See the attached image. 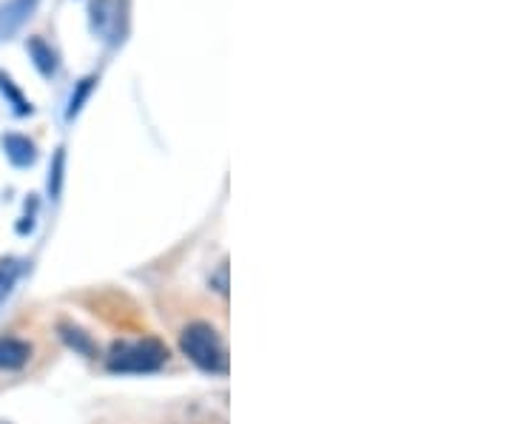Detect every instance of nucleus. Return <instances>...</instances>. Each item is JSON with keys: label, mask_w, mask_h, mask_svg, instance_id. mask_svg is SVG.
<instances>
[{"label": "nucleus", "mask_w": 512, "mask_h": 424, "mask_svg": "<svg viewBox=\"0 0 512 424\" xmlns=\"http://www.w3.org/2000/svg\"><path fill=\"white\" fill-rule=\"evenodd\" d=\"M40 0H6L0 6V40H12L37 12Z\"/></svg>", "instance_id": "obj_3"}, {"label": "nucleus", "mask_w": 512, "mask_h": 424, "mask_svg": "<svg viewBox=\"0 0 512 424\" xmlns=\"http://www.w3.org/2000/svg\"><path fill=\"white\" fill-rule=\"evenodd\" d=\"M89 12H92V29L100 37L114 35V26H117V0H92L89 3Z\"/></svg>", "instance_id": "obj_7"}, {"label": "nucleus", "mask_w": 512, "mask_h": 424, "mask_svg": "<svg viewBox=\"0 0 512 424\" xmlns=\"http://www.w3.org/2000/svg\"><path fill=\"white\" fill-rule=\"evenodd\" d=\"M168 359V348L160 339H131L117 342L109 353V370L114 373H154Z\"/></svg>", "instance_id": "obj_2"}, {"label": "nucleus", "mask_w": 512, "mask_h": 424, "mask_svg": "<svg viewBox=\"0 0 512 424\" xmlns=\"http://www.w3.org/2000/svg\"><path fill=\"white\" fill-rule=\"evenodd\" d=\"M0 143H3L6 160H9L12 166L29 168L37 163V146L29 137H23V134H3Z\"/></svg>", "instance_id": "obj_4"}, {"label": "nucleus", "mask_w": 512, "mask_h": 424, "mask_svg": "<svg viewBox=\"0 0 512 424\" xmlns=\"http://www.w3.org/2000/svg\"><path fill=\"white\" fill-rule=\"evenodd\" d=\"M94 83H97V77H86V80H80V86L74 89L72 100H69V111H66V117L72 120L74 114H80V109H83V103L89 100V94H92Z\"/></svg>", "instance_id": "obj_9"}, {"label": "nucleus", "mask_w": 512, "mask_h": 424, "mask_svg": "<svg viewBox=\"0 0 512 424\" xmlns=\"http://www.w3.org/2000/svg\"><path fill=\"white\" fill-rule=\"evenodd\" d=\"M183 353L205 373H225L228 370V351L222 345L220 333L205 322L188 325L180 336Z\"/></svg>", "instance_id": "obj_1"}, {"label": "nucleus", "mask_w": 512, "mask_h": 424, "mask_svg": "<svg viewBox=\"0 0 512 424\" xmlns=\"http://www.w3.org/2000/svg\"><path fill=\"white\" fill-rule=\"evenodd\" d=\"M26 52L32 57V63H35V69L46 80H52L57 72H60V60H57V52L46 43V40H40V37H29L26 40Z\"/></svg>", "instance_id": "obj_5"}, {"label": "nucleus", "mask_w": 512, "mask_h": 424, "mask_svg": "<svg viewBox=\"0 0 512 424\" xmlns=\"http://www.w3.org/2000/svg\"><path fill=\"white\" fill-rule=\"evenodd\" d=\"M29 359H32V345L29 342L15 339V336L0 339V370H20Z\"/></svg>", "instance_id": "obj_6"}, {"label": "nucleus", "mask_w": 512, "mask_h": 424, "mask_svg": "<svg viewBox=\"0 0 512 424\" xmlns=\"http://www.w3.org/2000/svg\"><path fill=\"white\" fill-rule=\"evenodd\" d=\"M0 94L6 97V103H9L12 111L20 114V117H26V114H32V111H35L32 109V103L26 100V94L18 89V83H15V80H12L6 72H0Z\"/></svg>", "instance_id": "obj_8"}, {"label": "nucleus", "mask_w": 512, "mask_h": 424, "mask_svg": "<svg viewBox=\"0 0 512 424\" xmlns=\"http://www.w3.org/2000/svg\"><path fill=\"white\" fill-rule=\"evenodd\" d=\"M18 259H0V296L6 294L12 285H15V279H18Z\"/></svg>", "instance_id": "obj_10"}]
</instances>
